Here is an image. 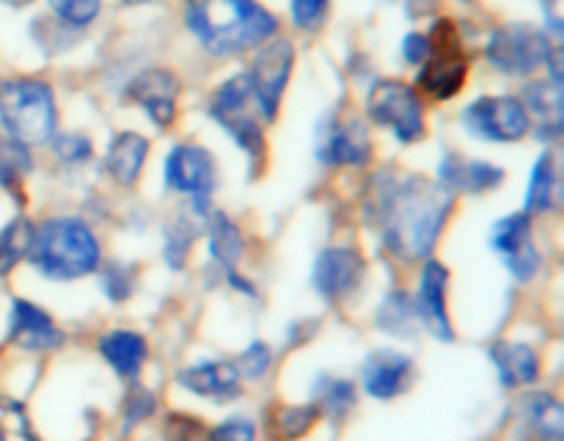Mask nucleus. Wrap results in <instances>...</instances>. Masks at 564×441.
Here are the masks:
<instances>
[{"mask_svg":"<svg viewBox=\"0 0 564 441\" xmlns=\"http://www.w3.org/2000/svg\"><path fill=\"white\" fill-rule=\"evenodd\" d=\"M372 182L367 209L383 224L386 248L402 262H419L427 257L449 218V187L422 176L394 182L378 174Z\"/></svg>","mask_w":564,"mask_h":441,"instance_id":"f257e3e1","label":"nucleus"},{"mask_svg":"<svg viewBox=\"0 0 564 441\" xmlns=\"http://www.w3.org/2000/svg\"><path fill=\"white\" fill-rule=\"evenodd\" d=\"M187 28L215 55L246 53L273 36V14L253 0H191Z\"/></svg>","mask_w":564,"mask_h":441,"instance_id":"f03ea898","label":"nucleus"},{"mask_svg":"<svg viewBox=\"0 0 564 441\" xmlns=\"http://www.w3.org/2000/svg\"><path fill=\"white\" fill-rule=\"evenodd\" d=\"M28 257L50 279H80L97 270L99 243L83 220L53 218L33 232Z\"/></svg>","mask_w":564,"mask_h":441,"instance_id":"7ed1b4c3","label":"nucleus"},{"mask_svg":"<svg viewBox=\"0 0 564 441\" xmlns=\"http://www.w3.org/2000/svg\"><path fill=\"white\" fill-rule=\"evenodd\" d=\"M0 119L9 136L22 143H44L55 130V103L42 80L0 83Z\"/></svg>","mask_w":564,"mask_h":441,"instance_id":"20e7f679","label":"nucleus"},{"mask_svg":"<svg viewBox=\"0 0 564 441\" xmlns=\"http://www.w3.org/2000/svg\"><path fill=\"white\" fill-rule=\"evenodd\" d=\"M427 64L419 72V86L435 99H449L466 83L468 61L452 20H438L427 39Z\"/></svg>","mask_w":564,"mask_h":441,"instance_id":"39448f33","label":"nucleus"},{"mask_svg":"<svg viewBox=\"0 0 564 441\" xmlns=\"http://www.w3.org/2000/svg\"><path fill=\"white\" fill-rule=\"evenodd\" d=\"M257 110L262 114L253 94L248 75H237L226 80L209 99V114L213 119L251 154L253 160L262 154V127L257 121Z\"/></svg>","mask_w":564,"mask_h":441,"instance_id":"423d86ee","label":"nucleus"},{"mask_svg":"<svg viewBox=\"0 0 564 441\" xmlns=\"http://www.w3.org/2000/svg\"><path fill=\"white\" fill-rule=\"evenodd\" d=\"M369 116L378 125L389 127L402 143L419 141L424 136L422 103L411 86L400 80H380L369 92Z\"/></svg>","mask_w":564,"mask_h":441,"instance_id":"0eeeda50","label":"nucleus"},{"mask_svg":"<svg viewBox=\"0 0 564 441\" xmlns=\"http://www.w3.org/2000/svg\"><path fill=\"white\" fill-rule=\"evenodd\" d=\"M549 39L532 25H505L488 42V61L507 75H529L545 64Z\"/></svg>","mask_w":564,"mask_h":441,"instance_id":"6e6552de","label":"nucleus"},{"mask_svg":"<svg viewBox=\"0 0 564 441\" xmlns=\"http://www.w3.org/2000/svg\"><path fill=\"white\" fill-rule=\"evenodd\" d=\"M468 132L485 141H518L529 130V114L512 97H482L463 114Z\"/></svg>","mask_w":564,"mask_h":441,"instance_id":"1a4fd4ad","label":"nucleus"},{"mask_svg":"<svg viewBox=\"0 0 564 441\" xmlns=\"http://www.w3.org/2000/svg\"><path fill=\"white\" fill-rule=\"evenodd\" d=\"M292 58H295L292 44L284 42V39L264 44L257 53V61H253L248 80H251L253 94H257V103L262 108L264 121H273L275 110H279L281 92H284L286 80H290Z\"/></svg>","mask_w":564,"mask_h":441,"instance_id":"9d476101","label":"nucleus"},{"mask_svg":"<svg viewBox=\"0 0 564 441\" xmlns=\"http://www.w3.org/2000/svg\"><path fill=\"white\" fill-rule=\"evenodd\" d=\"M490 246L494 251L505 259L510 273L516 279L529 281L540 270V254L532 240V224H529V213H512L501 218L494 226L490 235Z\"/></svg>","mask_w":564,"mask_h":441,"instance_id":"9b49d317","label":"nucleus"},{"mask_svg":"<svg viewBox=\"0 0 564 441\" xmlns=\"http://www.w3.org/2000/svg\"><path fill=\"white\" fill-rule=\"evenodd\" d=\"M165 182L174 191L196 196V209L207 213L204 196L215 187L213 158L202 147H187V143L171 149V154L165 158Z\"/></svg>","mask_w":564,"mask_h":441,"instance_id":"f8f14e48","label":"nucleus"},{"mask_svg":"<svg viewBox=\"0 0 564 441\" xmlns=\"http://www.w3.org/2000/svg\"><path fill=\"white\" fill-rule=\"evenodd\" d=\"M364 270H367V262H364L361 254L356 248L334 246L325 248L317 257V265H314L312 281L317 287L319 295L325 298H341L347 292L356 290L364 279Z\"/></svg>","mask_w":564,"mask_h":441,"instance_id":"ddd939ff","label":"nucleus"},{"mask_svg":"<svg viewBox=\"0 0 564 441\" xmlns=\"http://www.w3.org/2000/svg\"><path fill=\"white\" fill-rule=\"evenodd\" d=\"M446 284H449V270L430 259L422 270V281H419L416 314L427 325L430 334L449 342L455 340V331H452L449 312H446Z\"/></svg>","mask_w":564,"mask_h":441,"instance_id":"4468645a","label":"nucleus"},{"mask_svg":"<svg viewBox=\"0 0 564 441\" xmlns=\"http://www.w3.org/2000/svg\"><path fill=\"white\" fill-rule=\"evenodd\" d=\"M9 340L14 342V345L25 347V351L44 353L55 351V347L64 342V336H61L58 325L53 323V318H50L44 309H39L36 303L17 298V301L11 303L9 314Z\"/></svg>","mask_w":564,"mask_h":441,"instance_id":"2eb2a0df","label":"nucleus"},{"mask_svg":"<svg viewBox=\"0 0 564 441\" xmlns=\"http://www.w3.org/2000/svg\"><path fill=\"white\" fill-rule=\"evenodd\" d=\"M413 375V362L405 353L375 351L364 362V389L378 400H391L408 389Z\"/></svg>","mask_w":564,"mask_h":441,"instance_id":"dca6fc26","label":"nucleus"},{"mask_svg":"<svg viewBox=\"0 0 564 441\" xmlns=\"http://www.w3.org/2000/svg\"><path fill=\"white\" fill-rule=\"evenodd\" d=\"M176 80L163 69H149L130 83L127 94L135 99L143 110L154 119V125L165 127L174 121L176 110Z\"/></svg>","mask_w":564,"mask_h":441,"instance_id":"f3484780","label":"nucleus"},{"mask_svg":"<svg viewBox=\"0 0 564 441\" xmlns=\"http://www.w3.org/2000/svg\"><path fill=\"white\" fill-rule=\"evenodd\" d=\"M180 384L209 400H231L240 391V369L231 362H202L182 369Z\"/></svg>","mask_w":564,"mask_h":441,"instance_id":"a211bd4d","label":"nucleus"},{"mask_svg":"<svg viewBox=\"0 0 564 441\" xmlns=\"http://www.w3.org/2000/svg\"><path fill=\"white\" fill-rule=\"evenodd\" d=\"M97 347L99 353H102L105 362L127 380L138 378V373H141L143 362H147L149 356L147 340H143L141 334H135V331L124 329H116L110 331V334H105Z\"/></svg>","mask_w":564,"mask_h":441,"instance_id":"6ab92c4d","label":"nucleus"},{"mask_svg":"<svg viewBox=\"0 0 564 441\" xmlns=\"http://www.w3.org/2000/svg\"><path fill=\"white\" fill-rule=\"evenodd\" d=\"M490 358L499 369L501 384L510 386V389L534 384L540 375L538 353L529 345H521V342H499V345L490 347Z\"/></svg>","mask_w":564,"mask_h":441,"instance_id":"aec40b11","label":"nucleus"},{"mask_svg":"<svg viewBox=\"0 0 564 441\" xmlns=\"http://www.w3.org/2000/svg\"><path fill=\"white\" fill-rule=\"evenodd\" d=\"M523 103L538 116L540 138H556L562 132V83L538 80L523 88Z\"/></svg>","mask_w":564,"mask_h":441,"instance_id":"412c9836","label":"nucleus"},{"mask_svg":"<svg viewBox=\"0 0 564 441\" xmlns=\"http://www.w3.org/2000/svg\"><path fill=\"white\" fill-rule=\"evenodd\" d=\"M325 163H347V165H361L369 158V138L358 121L350 125H339L328 132L325 147L319 152Z\"/></svg>","mask_w":564,"mask_h":441,"instance_id":"4be33fe9","label":"nucleus"},{"mask_svg":"<svg viewBox=\"0 0 564 441\" xmlns=\"http://www.w3.org/2000/svg\"><path fill=\"white\" fill-rule=\"evenodd\" d=\"M441 176H444L446 185L452 187H460V191H468V193H482L499 185L505 171L485 163V160L449 158L444 165H441Z\"/></svg>","mask_w":564,"mask_h":441,"instance_id":"5701e85b","label":"nucleus"},{"mask_svg":"<svg viewBox=\"0 0 564 441\" xmlns=\"http://www.w3.org/2000/svg\"><path fill=\"white\" fill-rule=\"evenodd\" d=\"M147 152V138H141L138 132H121V136H116L113 143H110L105 165H108V171L121 182V185H130V182H135V176L141 174Z\"/></svg>","mask_w":564,"mask_h":441,"instance_id":"b1692460","label":"nucleus"},{"mask_svg":"<svg viewBox=\"0 0 564 441\" xmlns=\"http://www.w3.org/2000/svg\"><path fill=\"white\" fill-rule=\"evenodd\" d=\"M529 424L543 441H562L564 439V411L560 400L551 395H529L523 400Z\"/></svg>","mask_w":564,"mask_h":441,"instance_id":"393cba45","label":"nucleus"},{"mask_svg":"<svg viewBox=\"0 0 564 441\" xmlns=\"http://www.w3.org/2000/svg\"><path fill=\"white\" fill-rule=\"evenodd\" d=\"M209 254L224 268H235L242 254L240 229L224 213H209Z\"/></svg>","mask_w":564,"mask_h":441,"instance_id":"a878e982","label":"nucleus"},{"mask_svg":"<svg viewBox=\"0 0 564 441\" xmlns=\"http://www.w3.org/2000/svg\"><path fill=\"white\" fill-rule=\"evenodd\" d=\"M314 406H275L268 417V433L273 441H292L317 422Z\"/></svg>","mask_w":564,"mask_h":441,"instance_id":"bb28decb","label":"nucleus"},{"mask_svg":"<svg viewBox=\"0 0 564 441\" xmlns=\"http://www.w3.org/2000/svg\"><path fill=\"white\" fill-rule=\"evenodd\" d=\"M36 226L28 218H14L0 232V276L9 273L22 257H28Z\"/></svg>","mask_w":564,"mask_h":441,"instance_id":"cd10ccee","label":"nucleus"},{"mask_svg":"<svg viewBox=\"0 0 564 441\" xmlns=\"http://www.w3.org/2000/svg\"><path fill=\"white\" fill-rule=\"evenodd\" d=\"M28 171H31V154L25 143L17 141L9 132H0V187L14 191L22 185Z\"/></svg>","mask_w":564,"mask_h":441,"instance_id":"c85d7f7f","label":"nucleus"},{"mask_svg":"<svg viewBox=\"0 0 564 441\" xmlns=\"http://www.w3.org/2000/svg\"><path fill=\"white\" fill-rule=\"evenodd\" d=\"M314 397H317V406H314L317 411H325L328 417H345L356 402V389H352L350 380L319 378Z\"/></svg>","mask_w":564,"mask_h":441,"instance_id":"c756f323","label":"nucleus"},{"mask_svg":"<svg viewBox=\"0 0 564 441\" xmlns=\"http://www.w3.org/2000/svg\"><path fill=\"white\" fill-rule=\"evenodd\" d=\"M413 318H419L416 306H413L411 295L402 290L391 292L378 312L380 329L391 331V334H408L413 329Z\"/></svg>","mask_w":564,"mask_h":441,"instance_id":"7c9ffc66","label":"nucleus"},{"mask_svg":"<svg viewBox=\"0 0 564 441\" xmlns=\"http://www.w3.org/2000/svg\"><path fill=\"white\" fill-rule=\"evenodd\" d=\"M554 158L549 152L538 160L532 171V185L527 193V213H540L554 204Z\"/></svg>","mask_w":564,"mask_h":441,"instance_id":"2f4dec72","label":"nucleus"},{"mask_svg":"<svg viewBox=\"0 0 564 441\" xmlns=\"http://www.w3.org/2000/svg\"><path fill=\"white\" fill-rule=\"evenodd\" d=\"M0 441H39L22 402L0 397Z\"/></svg>","mask_w":564,"mask_h":441,"instance_id":"473e14b6","label":"nucleus"},{"mask_svg":"<svg viewBox=\"0 0 564 441\" xmlns=\"http://www.w3.org/2000/svg\"><path fill=\"white\" fill-rule=\"evenodd\" d=\"M50 6L69 25H88L99 14V0H50Z\"/></svg>","mask_w":564,"mask_h":441,"instance_id":"72a5a7b5","label":"nucleus"},{"mask_svg":"<svg viewBox=\"0 0 564 441\" xmlns=\"http://www.w3.org/2000/svg\"><path fill=\"white\" fill-rule=\"evenodd\" d=\"M165 441H209V435L198 419L174 413L169 424H165Z\"/></svg>","mask_w":564,"mask_h":441,"instance_id":"f704fd0d","label":"nucleus"},{"mask_svg":"<svg viewBox=\"0 0 564 441\" xmlns=\"http://www.w3.org/2000/svg\"><path fill=\"white\" fill-rule=\"evenodd\" d=\"M207 435L209 441H253L257 439V428L246 417H231L220 422L218 428L207 430Z\"/></svg>","mask_w":564,"mask_h":441,"instance_id":"c9c22d12","label":"nucleus"},{"mask_svg":"<svg viewBox=\"0 0 564 441\" xmlns=\"http://www.w3.org/2000/svg\"><path fill=\"white\" fill-rule=\"evenodd\" d=\"M102 290L108 292L110 301H124L132 290V270L121 268V265H110V268H105Z\"/></svg>","mask_w":564,"mask_h":441,"instance_id":"e433bc0d","label":"nucleus"},{"mask_svg":"<svg viewBox=\"0 0 564 441\" xmlns=\"http://www.w3.org/2000/svg\"><path fill=\"white\" fill-rule=\"evenodd\" d=\"M193 235H196V232L185 229V226H171L169 229V240H165V259H169L174 268H182V265H185Z\"/></svg>","mask_w":564,"mask_h":441,"instance_id":"4c0bfd02","label":"nucleus"},{"mask_svg":"<svg viewBox=\"0 0 564 441\" xmlns=\"http://www.w3.org/2000/svg\"><path fill=\"white\" fill-rule=\"evenodd\" d=\"M268 367H270V351L268 345H262V342H253V345L242 353L240 362H237V369H240L246 378H262V373Z\"/></svg>","mask_w":564,"mask_h":441,"instance_id":"58836bf2","label":"nucleus"},{"mask_svg":"<svg viewBox=\"0 0 564 441\" xmlns=\"http://www.w3.org/2000/svg\"><path fill=\"white\" fill-rule=\"evenodd\" d=\"M152 411H154V397L149 395L147 389H135L130 397H127L124 413H127V422H130V424H135V422H141V419L152 417Z\"/></svg>","mask_w":564,"mask_h":441,"instance_id":"ea45409f","label":"nucleus"},{"mask_svg":"<svg viewBox=\"0 0 564 441\" xmlns=\"http://www.w3.org/2000/svg\"><path fill=\"white\" fill-rule=\"evenodd\" d=\"M55 152H58L66 163H77V160H86L88 154H91V143L83 136H58Z\"/></svg>","mask_w":564,"mask_h":441,"instance_id":"a19ab883","label":"nucleus"},{"mask_svg":"<svg viewBox=\"0 0 564 441\" xmlns=\"http://www.w3.org/2000/svg\"><path fill=\"white\" fill-rule=\"evenodd\" d=\"M325 11V0H292V20L301 28L317 25Z\"/></svg>","mask_w":564,"mask_h":441,"instance_id":"79ce46f5","label":"nucleus"},{"mask_svg":"<svg viewBox=\"0 0 564 441\" xmlns=\"http://www.w3.org/2000/svg\"><path fill=\"white\" fill-rule=\"evenodd\" d=\"M402 53H405V58L411 61V64H419V61L427 55V39H424L422 33H411V36H405Z\"/></svg>","mask_w":564,"mask_h":441,"instance_id":"37998d69","label":"nucleus"},{"mask_svg":"<svg viewBox=\"0 0 564 441\" xmlns=\"http://www.w3.org/2000/svg\"><path fill=\"white\" fill-rule=\"evenodd\" d=\"M545 17H549V25L554 33H562V0H543Z\"/></svg>","mask_w":564,"mask_h":441,"instance_id":"c03bdc74","label":"nucleus"},{"mask_svg":"<svg viewBox=\"0 0 564 441\" xmlns=\"http://www.w3.org/2000/svg\"><path fill=\"white\" fill-rule=\"evenodd\" d=\"M3 3H9V6H25V3H31V0H3Z\"/></svg>","mask_w":564,"mask_h":441,"instance_id":"a18cd8bd","label":"nucleus"}]
</instances>
